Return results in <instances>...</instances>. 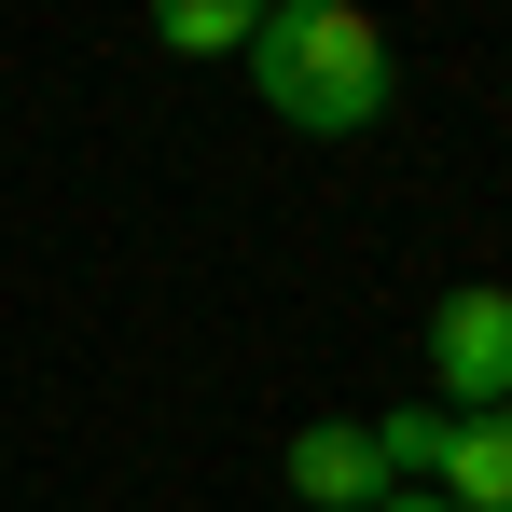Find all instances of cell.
I'll return each instance as SVG.
<instances>
[{
    "label": "cell",
    "instance_id": "cell-3",
    "mask_svg": "<svg viewBox=\"0 0 512 512\" xmlns=\"http://www.w3.org/2000/svg\"><path fill=\"white\" fill-rule=\"evenodd\" d=\"M291 499H319V512H374V499H388V457H374V429H360V416L291 429Z\"/></svg>",
    "mask_w": 512,
    "mask_h": 512
},
{
    "label": "cell",
    "instance_id": "cell-1",
    "mask_svg": "<svg viewBox=\"0 0 512 512\" xmlns=\"http://www.w3.org/2000/svg\"><path fill=\"white\" fill-rule=\"evenodd\" d=\"M250 84L277 125H305V139H360L374 111H388V28L360 14V0H291V14H263L250 28Z\"/></svg>",
    "mask_w": 512,
    "mask_h": 512
},
{
    "label": "cell",
    "instance_id": "cell-4",
    "mask_svg": "<svg viewBox=\"0 0 512 512\" xmlns=\"http://www.w3.org/2000/svg\"><path fill=\"white\" fill-rule=\"evenodd\" d=\"M429 499H457V512H512V402H485V416H457V429H443Z\"/></svg>",
    "mask_w": 512,
    "mask_h": 512
},
{
    "label": "cell",
    "instance_id": "cell-5",
    "mask_svg": "<svg viewBox=\"0 0 512 512\" xmlns=\"http://www.w3.org/2000/svg\"><path fill=\"white\" fill-rule=\"evenodd\" d=\"M250 0H167V14H153V42H167V56H250Z\"/></svg>",
    "mask_w": 512,
    "mask_h": 512
},
{
    "label": "cell",
    "instance_id": "cell-6",
    "mask_svg": "<svg viewBox=\"0 0 512 512\" xmlns=\"http://www.w3.org/2000/svg\"><path fill=\"white\" fill-rule=\"evenodd\" d=\"M374 512H457V499H429V485H388V499H374Z\"/></svg>",
    "mask_w": 512,
    "mask_h": 512
},
{
    "label": "cell",
    "instance_id": "cell-2",
    "mask_svg": "<svg viewBox=\"0 0 512 512\" xmlns=\"http://www.w3.org/2000/svg\"><path fill=\"white\" fill-rule=\"evenodd\" d=\"M429 388H443L457 416L512 402V291H499V277H471V291L429 305Z\"/></svg>",
    "mask_w": 512,
    "mask_h": 512
}]
</instances>
